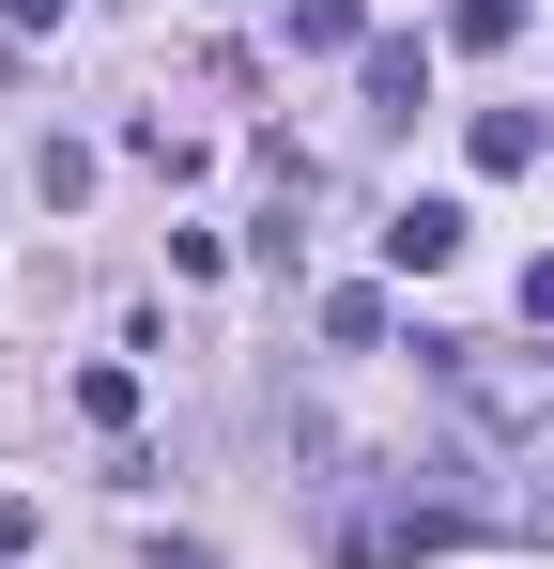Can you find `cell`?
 I'll return each instance as SVG.
<instances>
[{"instance_id": "1", "label": "cell", "mask_w": 554, "mask_h": 569, "mask_svg": "<svg viewBox=\"0 0 554 569\" xmlns=\"http://www.w3.org/2000/svg\"><path fill=\"white\" fill-rule=\"evenodd\" d=\"M416 355L447 370V400L477 431H540L554 416V355H508V339H416Z\"/></svg>"}, {"instance_id": "2", "label": "cell", "mask_w": 554, "mask_h": 569, "mask_svg": "<svg viewBox=\"0 0 554 569\" xmlns=\"http://www.w3.org/2000/svg\"><path fill=\"white\" fill-rule=\"evenodd\" d=\"M385 262H400V278H447L462 262V200H400V216H385Z\"/></svg>"}, {"instance_id": "3", "label": "cell", "mask_w": 554, "mask_h": 569, "mask_svg": "<svg viewBox=\"0 0 554 569\" xmlns=\"http://www.w3.org/2000/svg\"><path fill=\"white\" fill-rule=\"evenodd\" d=\"M355 78H369V108H416V93H432V47H416V31H369Z\"/></svg>"}, {"instance_id": "4", "label": "cell", "mask_w": 554, "mask_h": 569, "mask_svg": "<svg viewBox=\"0 0 554 569\" xmlns=\"http://www.w3.org/2000/svg\"><path fill=\"white\" fill-rule=\"evenodd\" d=\"M462 154L508 186V170H540V123H524V108H477V123H462Z\"/></svg>"}, {"instance_id": "5", "label": "cell", "mask_w": 554, "mask_h": 569, "mask_svg": "<svg viewBox=\"0 0 554 569\" xmlns=\"http://www.w3.org/2000/svg\"><path fill=\"white\" fill-rule=\"evenodd\" d=\"M277 31H293V47H369L355 0H277Z\"/></svg>"}, {"instance_id": "6", "label": "cell", "mask_w": 554, "mask_h": 569, "mask_svg": "<svg viewBox=\"0 0 554 569\" xmlns=\"http://www.w3.org/2000/svg\"><path fill=\"white\" fill-rule=\"evenodd\" d=\"M324 339H339V355H369V339H385V292L339 278V292H324Z\"/></svg>"}, {"instance_id": "7", "label": "cell", "mask_w": 554, "mask_h": 569, "mask_svg": "<svg viewBox=\"0 0 554 569\" xmlns=\"http://www.w3.org/2000/svg\"><path fill=\"white\" fill-rule=\"evenodd\" d=\"M508 31H524V0H462L447 16V47H508Z\"/></svg>"}, {"instance_id": "8", "label": "cell", "mask_w": 554, "mask_h": 569, "mask_svg": "<svg viewBox=\"0 0 554 569\" xmlns=\"http://www.w3.org/2000/svg\"><path fill=\"white\" fill-rule=\"evenodd\" d=\"M31 539H47V523H31V492H0V569L31 555Z\"/></svg>"}, {"instance_id": "9", "label": "cell", "mask_w": 554, "mask_h": 569, "mask_svg": "<svg viewBox=\"0 0 554 569\" xmlns=\"http://www.w3.org/2000/svg\"><path fill=\"white\" fill-rule=\"evenodd\" d=\"M524 323H554V262H524Z\"/></svg>"}, {"instance_id": "10", "label": "cell", "mask_w": 554, "mask_h": 569, "mask_svg": "<svg viewBox=\"0 0 554 569\" xmlns=\"http://www.w3.org/2000/svg\"><path fill=\"white\" fill-rule=\"evenodd\" d=\"M0 16H16V31H62V0H0Z\"/></svg>"}]
</instances>
